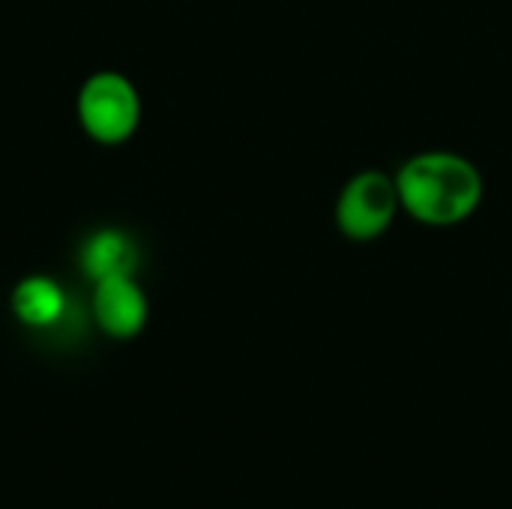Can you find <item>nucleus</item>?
<instances>
[{
	"label": "nucleus",
	"instance_id": "2",
	"mask_svg": "<svg viewBox=\"0 0 512 509\" xmlns=\"http://www.w3.org/2000/svg\"><path fill=\"white\" fill-rule=\"evenodd\" d=\"M75 120L93 144L120 147L132 141L144 120V102L135 81L117 69L90 72L75 96Z\"/></svg>",
	"mask_w": 512,
	"mask_h": 509
},
{
	"label": "nucleus",
	"instance_id": "6",
	"mask_svg": "<svg viewBox=\"0 0 512 509\" xmlns=\"http://www.w3.org/2000/svg\"><path fill=\"white\" fill-rule=\"evenodd\" d=\"M135 243L120 228H99L81 246V267L90 282L135 273Z\"/></svg>",
	"mask_w": 512,
	"mask_h": 509
},
{
	"label": "nucleus",
	"instance_id": "4",
	"mask_svg": "<svg viewBox=\"0 0 512 509\" xmlns=\"http://www.w3.org/2000/svg\"><path fill=\"white\" fill-rule=\"evenodd\" d=\"M90 312L99 333L114 342H129L144 333L150 321V300L135 273H120L93 282Z\"/></svg>",
	"mask_w": 512,
	"mask_h": 509
},
{
	"label": "nucleus",
	"instance_id": "3",
	"mask_svg": "<svg viewBox=\"0 0 512 509\" xmlns=\"http://www.w3.org/2000/svg\"><path fill=\"white\" fill-rule=\"evenodd\" d=\"M399 207L396 180L384 171H363L342 189L336 222L351 240H375L393 225Z\"/></svg>",
	"mask_w": 512,
	"mask_h": 509
},
{
	"label": "nucleus",
	"instance_id": "1",
	"mask_svg": "<svg viewBox=\"0 0 512 509\" xmlns=\"http://www.w3.org/2000/svg\"><path fill=\"white\" fill-rule=\"evenodd\" d=\"M402 207L423 225L447 228L465 222L480 198V171L456 153H420L396 174Z\"/></svg>",
	"mask_w": 512,
	"mask_h": 509
},
{
	"label": "nucleus",
	"instance_id": "5",
	"mask_svg": "<svg viewBox=\"0 0 512 509\" xmlns=\"http://www.w3.org/2000/svg\"><path fill=\"white\" fill-rule=\"evenodd\" d=\"M69 297L54 276L30 273L15 282L9 294V312L27 330H51L66 318Z\"/></svg>",
	"mask_w": 512,
	"mask_h": 509
}]
</instances>
